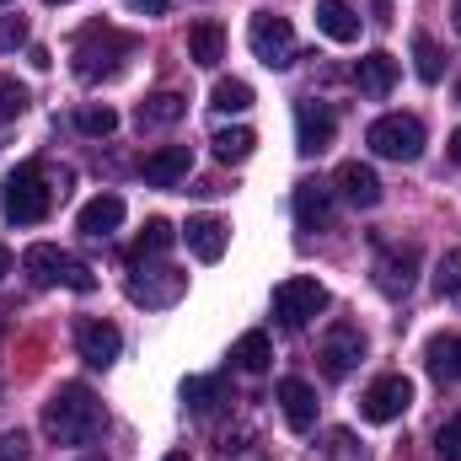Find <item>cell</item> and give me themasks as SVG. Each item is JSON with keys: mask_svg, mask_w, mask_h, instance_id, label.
Segmentation results:
<instances>
[{"mask_svg": "<svg viewBox=\"0 0 461 461\" xmlns=\"http://www.w3.org/2000/svg\"><path fill=\"white\" fill-rule=\"evenodd\" d=\"M97 429H103V402L92 397V386L65 381V386L43 402V435H49V440H59V446H86Z\"/></svg>", "mask_w": 461, "mask_h": 461, "instance_id": "cell-1", "label": "cell"}, {"mask_svg": "<svg viewBox=\"0 0 461 461\" xmlns=\"http://www.w3.org/2000/svg\"><path fill=\"white\" fill-rule=\"evenodd\" d=\"M0 210L11 226H38L49 210H54V183L43 177L38 161H22L5 183H0Z\"/></svg>", "mask_w": 461, "mask_h": 461, "instance_id": "cell-2", "label": "cell"}, {"mask_svg": "<svg viewBox=\"0 0 461 461\" xmlns=\"http://www.w3.org/2000/svg\"><path fill=\"white\" fill-rule=\"evenodd\" d=\"M134 49H140V43H134L129 32H118V27H86V32L76 38L70 65H76L81 81H103V76H118V65H123Z\"/></svg>", "mask_w": 461, "mask_h": 461, "instance_id": "cell-3", "label": "cell"}, {"mask_svg": "<svg viewBox=\"0 0 461 461\" xmlns=\"http://www.w3.org/2000/svg\"><path fill=\"white\" fill-rule=\"evenodd\" d=\"M22 268H27V279L32 285H65V290H97V274L86 268V263H76L70 252H59L54 241H32L27 252H22Z\"/></svg>", "mask_w": 461, "mask_h": 461, "instance_id": "cell-4", "label": "cell"}, {"mask_svg": "<svg viewBox=\"0 0 461 461\" xmlns=\"http://www.w3.org/2000/svg\"><path fill=\"white\" fill-rule=\"evenodd\" d=\"M247 49H252L258 65L290 70V65H295V27H290L285 16H274V11H252V22H247Z\"/></svg>", "mask_w": 461, "mask_h": 461, "instance_id": "cell-5", "label": "cell"}, {"mask_svg": "<svg viewBox=\"0 0 461 461\" xmlns=\"http://www.w3.org/2000/svg\"><path fill=\"white\" fill-rule=\"evenodd\" d=\"M322 312H328V285H322V279L290 274V279L274 285V317H279L285 328H306V322L322 317Z\"/></svg>", "mask_w": 461, "mask_h": 461, "instance_id": "cell-6", "label": "cell"}, {"mask_svg": "<svg viewBox=\"0 0 461 461\" xmlns=\"http://www.w3.org/2000/svg\"><path fill=\"white\" fill-rule=\"evenodd\" d=\"M365 145L386 161H419L424 156V123L408 113H386L365 129Z\"/></svg>", "mask_w": 461, "mask_h": 461, "instance_id": "cell-7", "label": "cell"}, {"mask_svg": "<svg viewBox=\"0 0 461 461\" xmlns=\"http://www.w3.org/2000/svg\"><path fill=\"white\" fill-rule=\"evenodd\" d=\"M408 408H413V381H408V375H381V381H370L365 397H359V413H365L370 424H392V419H402Z\"/></svg>", "mask_w": 461, "mask_h": 461, "instance_id": "cell-8", "label": "cell"}, {"mask_svg": "<svg viewBox=\"0 0 461 461\" xmlns=\"http://www.w3.org/2000/svg\"><path fill=\"white\" fill-rule=\"evenodd\" d=\"M188 295V274L183 268H140L134 279H129V301L134 306H150V312H161V306H177Z\"/></svg>", "mask_w": 461, "mask_h": 461, "instance_id": "cell-9", "label": "cell"}, {"mask_svg": "<svg viewBox=\"0 0 461 461\" xmlns=\"http://www.w3.org/2000/svg\"><path fill=\"white\" fill-rule=\"evenodd\" d=\"M188 172H194V145H161V150H150L140 161V177L150 188H177Z\"/></svg>", "mask_w": 461, "mask_h": 461, "instance_id": "cell-10", "label": "cell"}, {"mask_svg": "<svg viewBox=\"0 0 461 461\" xmlns=\"http://www.w3.org/2000/svg\"><path fill=\"white\" fill-rule=\"evenodd\" d=\"M76 348H81V359H86V365L108 370L118 354H123V333H118L113 322H103V317H86V322L76 328Z\"/></svg>", "mask_w": 461, "mask_h": 461, "instance_id": "cell-11", "label": "cell"}, {"mask_svg": "<svg viewBox=\"0 0 461 461\" xmlns=\"http://www.w3.org/2000/svg\"><path fill=\"white\" fill-rule=\"evenodd\" d=\"M333 113L322 103H295V150L301 156H322L333 145Z\"/></svg>", "mask_w": 461, "mask_h": 461, "instance_id": "cell-12", "label": "cell"}, {"mask_svg": "<svg viewBox=\"0 0 461 461\" xmlns=\"http://www.w3.org/2000/svg\"><path fill=\"white\" fill-rule=\"evenodd\" d=\"M359 359H365V339H359V328H348V322L328 328V339H322V370H328L333 381H344Z\"/></svg>", "mask_w": 461, "mask_h": 461, "instance_id": "cell-13", "label": "cell"}, {"mask_svg": "<svg viewBox=\"0 0 461 461\" xmlns=\"http://www.w3.org/2000/svg\"><path fill=\"white\" fill-rule=\"evenodd\" d=\"M413 279H419V247H392V252H381V263H375V290H381V295H408Z\"/></svg>", "mask_w": 461, "mask_h": 461, "instance_id": "cell-14", "label": "cell"}, {"mask_svg": "<svg viewBox=\"0 0 461 461\" xmlns=\"http://www.w3.org/2000/svg\"><path fill=\"white\" fill-rule=\"evenodd\" d=\"M183 241H188V252H194L199 263H221V258H226V241H230V226L221 215H194V221L183 226Z\"/></svg>", "mask_w": 461, "mask_h": 461, "instance_id": "cell-15", "label": "cell"}, {"mask_svg": "<svg viewBox=\"0 0 461 461\" xmlns=\"http://www.w3.org/2000/svg\"><path fill=\"white\" fill-rule=\"evenodd\" d=\"M274 397H279V408H285V424H290L295 435H306V429L317 424V392H312L301 375H285V381L274 386Z\"/></svg>", "mask_w": 461, "mask_h": 461, "instance_id": "cell-16", "label": "cell"}, {"mask_svg": "<svg viewBox=\"0 0 461 461\" xmlns=\"http://www.w3.org/2000/svg\"><path fill=\"white\" fill-rule=\"evenodd\" d=\"M333 183H339V194H344L354 210H375V204H381V177H375V167H365V161H344Z\"/></svg>", "mask_w": 461, "mask_h": 461, "instance_id": "cell-17", "label": "cell"}, {"mask_svg": "<svg viewBox=\"0 0 461 461\" xmlns=\"http://www.w3.org/2000/svg\"><path fill=\"white\" fill-rule=\"evenodd\" d=\"M333 221V188L328 183H295V226L301 230H322Z\"/></svg>", "mask_w": 461, "mask_h": 461, "instance_id": "cell-18", "label": "cell"}, {"mask_svg": "<svg viewBox=\"0 0 461 461\" xmlns=\"http://www.w3.org/2000/svg\"><path fill=\"white\" fill-rule=\"evenodd\" d=\"M123 226V199L118 194H97L92 204H81V215H76V230L81 236H92V241H103V236H113Z\"/></svg>", "mask_w": 461, "mask_h": 461, "instance_id": "cell-19", "label": "cell"}, {"mask_svg": "<svg viewBox=\"0 0 461 461\" xmlns=\"http://www.w3.org/2000/svg\"><path fill=\"white\" fill-rule=\"evenodd\" d=\"M354 86H359L365 97H386V92L397 86V59H392L386 49H375V54H365V59L354 65Z\"/></svg>", "mask_w": 461, "mask_h": 461, "instance_id": "cell-20", "label": "cell"}, {"mask_svg": "<svg viewBox=\"0 0 461 461\" xmlns=\"http://www.w3.org/2000/svg\"><path fill=\"white\" fill-rule=\"evenodd\" d=\"M317 27L333 38V43H354L359 38V16L348 0H317Z\"/></svg>", "mask_w": 461, "mask_h": 461, "instance_id": "cell-21", "label": "cell"}, {"mask_svg": "<svg viewBox=\"0 0 461 461\" xmlns=\"http://www.w3.org/2000/svg\"><path fill=\"white\" fill-rule=\"evenodd\" d=\"M221 54H226V27L221 22H199V27H188V59L194 65H221Z\"/></svg>", "mask_w": 461, "mask_h": 461, "instance_id": "cell-22", "label": "cell"}, {"mask_svg": "<svg viewBox=\"0 0 461 461\" xmlns=\"http://www.w3.org/2000/svg\"><path fill=\"white\" fill-rule=\"evenodd\" d=\"M230 359H236V370H247V375H263V370H268V359H274L268 333H263V328L241 333V339H236V348H230Z\"/></svg>", "mask_w": 461, "mask_h": 461, "instance_id": "cell-23", "label": "cell"}, {"mask_svg": "<svg viewBox=\"0 0 461 461\" xmlns=\"http://www.w3.org/2000/svg\"><path fill=\"white\" fill-rule=\"evenodd\" d=\"M188 113V97H177V92H156V97H145L140 103V129H167V123H177V118Z\"/></svg>", "mask_w": 461, "mask_h": 461, "instance_id": "cell-24", "label": "cell"}, {"mask_svg": "<svg viewBox=\"0 0 461 461\" xmlns=\"http://www.w3.org/2000/svg\"><path fill=\"white\" fill-rule=\"evenodd\" d=\"M429 370H435L440 381H461V333L429 339Z\"/></svg>", "mask_w": 461, "mask_h": 461, "instance_id": "cell-25", "label": "cell"}, {"mask_svg": "<svg viewBox=\"0 0 461 461\" xmlns=\"http://www.w3.org/2000/svg\"><path fill=\"white\" fill-rule=\"evenodd\" d=\"M177 241V230L167 226V221H145V230L134 236V247H129V263H145V258H161L167 247Z\"/></svg>", "mask_w": 461, "mask_h": 461, "instance_id": "cell-26", "label": "cell"}, {"mask_svg": "<svg viewBox=\"0 0 461 461\" xmlns=\"http://www.w3.org/2000/svg\"><path fill=\"white\" fill-rule=\"evenodd\" d=\"M210 145H215V156H221L226 167H236V161H247V156H252V145H258V134L236 123V129H215V140H210Z\"/></svg>", "mask_w": 461, "mask_h": 461, "instance_id": "cell-27", "label": "cell"}, {"mask_svg": "<svg viewBox=\"0 0 461 461\" xmlns=\"http://www.w3.org/2000/svg\"><path fill=\"white\" fill-rule=\"evenodd\" d=\"M435 290H440V301L461 306V247H451V252L435 263Z\"/></svg>", "mask_w": 461, "mask_h": 461, "instance_id": "cell-28", "label": "cell"}, {"mask_svg": "<svg viewBox=\"0 0 461 461\" xmlns=\"http://www.w3.org/2000/svg\"><path fill=\"white\" fill-rule=\"evenodd\" d=\"M215 397H221V375H188V381H183V402H188L194 413H210Z\"/></svg>", "mask_w": 461, "mask_h": 461, "instance_id": "cell-29", "label": "cell"}, {"mask_svg": "<svg viewBox=\"0 0 461 461\" xmlns=\"http://www.w3.org/2000/svg\"><path fill=\"white\" fill-rule=\"evenodd\" d=\"M210 108H221V113H247V108H252V86H247V81H215Z\"/></svg>", "mask_w": 461, "mask_h": 461, "instance_id": "cell-30", "label": "cell"}, {"mask_svg": "<svg viewBox=\"0 0 461 461\" xmlns=\"http://www.w3.org/2000/svg\"><path fill=\"white\" fill-rule=\"evenodd\" d=\"M76 129H81L86 140H108V134L118 129V113L108 108V103H103V108H81V113H76Z\"/></svg>", "mask_w": 461, "mask_h": 461, "instance_id": "cell-31", "label": "cell"}, {"mask_svg": "<svg viewBox=\"0 0 461 461\" xmlns=\"http://www.w3.org/2000/svg\"><path fill=\"white\" fill-rule=\"evenodd\" d=\"M413 65H419V81H440V49H435V38L413 32Z\"/></svg>", "mask_w": 461, "mask_h": 461, "instance_id": "cell-32", "label": "cell"}, {"mask_svg": "<svg viewBox=\"0 0 461 461\" xmlns=\"http://www.w3.org/2000/svg\"><path fill=\"white\" fill-rule=\"evenodd\" d=\"M435 451L446 461H461V413H451V419L435 429Z\"/></svg>", "mask_w": 461, "mask_h": 461, "instance_id": "cell-33", "label": "cell"}, {"mask_svg": "<svg viewBox=\"0 0 461 461\" xmlns=\"http://www.w3.org/2000/svg\"><path fill=\"white\" fill-rule=\"evenodd\" d=\"M16 43H27V22L22 16H0V54H11Z\"/></svg>", "mask_w": 461, "mask_h": 461, "instance_id": "cell-34", "label": "cell"}, {"mask_svg": "<svg viewBox=\"0 0 461 461\" xmlns=\"http://www.w3.org/2000/svg\"><path fill=\"white\" fill-rule=\"evenodd\" d=\"M22 108H27V92L16 81H0V118H16Z\"/></svg>", "mask_w": 461, "mask_h": 461, "instance_id": "cell-35", "label": "cell"}, {"mask_svg": "<svg viewBox=\"0 0 461 461\" xmlns=\"http://www.w3.org/2000/svg\"><path fill=\"white\" fill-rule=\"evenodd\" d=\"M0 461H27V435H0Z\"/></svg>", "mask_w": 461, "mask_h": 461, "instance_id": "cell-36", "label": "cell"}, {"mask_svg": "<svg viewBox=\"0 0 461 461\" xmlns=\"http://www.w3.org/2000/svg\"><path fill=\"white\" fill-rule=\"evenodd\" d=\"M123 5H129V11H140V16H161L172 0H123Z\"/></svg>", "mask_w": 461, "mask_h": 461, "instance_id": "cell-37", "label": "cell"}, {"mask_svg": "<svg viewBox=\"0 0 461 461\" xmlns=\"http://www.w3.org/2000/svg\"><path fill=\"white\" fill-rule=\"evenodd\" d=\"M446 150H451V161L461 167V129H451V145H446Z\"/></svg>", "mask_w": 461, "mask_h": 461, "instance_id": "cell-38", "label": "cell"}, {"mask_svg": "<svg viewBox=\"0 0 461 461\" xmlns=\"http://www.w3.org/2000/svg\"><path fill=\"white\" fill-rule=\"evenodd\" d=\"M5 274H11V252L0 247V279H5Z\"/></svg>", "mask_w": 461, "mask_h": 461, "instance_id": "cell-39", "label": "cell"}, {"mask_svg": "<svg viewBox=\"0 0 461 461\" xmlns=\"http://www.w3.org/2000/svg\"><path fill=\"white\" fill-rule=\"evenodd\" d=\"M451 16H456V32H461V0H451Z\"/></svg>", "mask_w": 461, "mask_h": 461, "instance_id": "cell-40", "label": "cell"}, {"mask_svg": "<svg viewBox=\"0 0 461 461\" xmlns=\"http://www.w3.org/2000/svg\"><path fill=\"white\" fill-rule=\"evenodd\" d=\"M161 461H188V451H172V456H161Z\"/></svg>", "mask_w": 461, "mask_h": 461, "instance_id": "cell-41", "label": "cell"}, {"mask_svg": "<svg viewBox=\"0 0 461 461\" xmlns=\"http://www.w3.org/2000/svg\"><path fill=\"white\" fill-rule=\"evenodd\" d=\"M43 5H70V0H43Z\"/></svg>", "mask_w": 461, "mask_h": 461, "instance_id": "cell-42", "label": "cell"}, {"mask_svg": "<svg viewBox=\"0 0 461 461\" xmlns=\"http://www.w3.org/2000/svg\"><path fill=\"white\" fill-rule=\"evenodd\" d=\"M456 103H461V81H456Z\"/></svg>", "mask_w": 461, "mask_h": 461, "instance_id": "cell-43", "label": "cell"}, {"mask_svg": "<svg viewBox=\"0 0 461 461\" xmlns=\"http://www.w3.org/2000/svg\"><path fill=\"white\" fill-rule=\"evenodd\" d=\"M0 5H5V0H0Z\"/></svg>", "mask_w": 461, "mask_h": 461, "instance_id": "cell-44", "label": "cell"}, {"mask_svg": "<svg viewBox=\"0 0 461 461\" xmlns=\"http://www.w3.org/2000/svg\"><path fill=\"white\" fill-rule=\"evenodd\" d=\"M86 461H92V456H86Z\"/></svg>", "mask_w": 461, "mask_h": 461, "instance_id": "cell-45", "label": "cell"}]
</instances>
